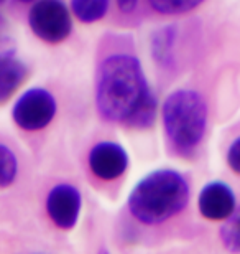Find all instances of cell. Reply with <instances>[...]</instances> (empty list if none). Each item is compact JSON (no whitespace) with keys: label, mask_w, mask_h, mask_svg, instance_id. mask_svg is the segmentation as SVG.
I'll return each mask as SVG.
<instances>
[{"label":"cell","mask_w":240,"mask_h":254,"mask_svg":"<svg viewBox=\"0 0 240 254\" xmlns=\"http://www.w3.org/2000/svg\"><path fill=\"white\" fill-rule=\"evenodd\" d=\"M137 3L139 0H117V5H119L120 12L124 13H132L137 8Z\"/></svg>","instance_id":"16"},{"label":"cell","mask_w":240,"mask_h":254,"mask_svg":"<svg viewBox=\"0 0 240 254\" xmlns=\"http://www.w3.org/2000/svg\"><path fill=\"white\" fill-rule=\"evenodd\" d=\"M176 43V27H165L155 32L151 38V55L158 64L170 68L173 64V53Z\"/></svg>","instance_id":"10"},{"label":"cell","mask_w":240,"mask_h":254,"mask_svg":"<svg viewBox=\"0 0 240 254\" xmlns=\"http://www.w3.org/2000/svg\"><path fill=\"white\" fill-rule=\"evenodd\" d=\"M110 0H71V10L83 23L99 22L109 12Z\"/></svg>","instance_id":"11"},{"label":"cell","mask_w":240,"mask_h":254,"mask_svg":"<svg viewBox=\"0 0 240 254\" xmlns=\"http://www.w3.org/2000/svg\"><path fill=\"white\" fill-rule=\"evenodd\" d=\"M204 0H148L150 7L163 15H181L197 8Z\"/></svg>","instance_id":"13"},{"label":"cell","mask_w":240,"mask_h":254,"mask_svg":"<svg viewBox=\"0 0 240 254\" xmlns=\"http://www.w3.org/2000/svg\"><path fill=\"white\" fill-rule=\"evenodd\" d=\"M81 205V193L71 184L53 187L47 198L48 216L59 230H73L79 220Z\"/></svg>","instance_id":"6"},{"label":"cell","mask_w":240,"mask_h":254,"mask_svg":"<svg viewBox=\"0 0 240 254\" xmlns=\"http://www.w3.org/2000/svg\"><path fill=\"white\" fill-rule=\"evenodd\" d=\"M0 159H2V174H0V185L2 189H8L17 179L18 160L17 155L8 149V145L0 147Z\"/></svg>","instance_id":"14"},{"label":"cell","mask_w":240,"mask_h":254,"mask_svg":"<svg viewBox=\"0 0 240 254\" xmlns=\"http://www.w3.org/2000/svg\"><path fill=\"white\" fill-rule=\"evenodd\" d=\"M191 190L180 172L160 169L144 177L129 195V210L142 225H163L188 206Z\"/></svg>","instance_id":"2"},{"label":"cell","mask_w":240,"mask_h":254,"mask_svg":"<svg viewBox=\"0 0 240 254\" xmlns=\"http://www.w3.org/2000/svg\"><path fill=\"white\" fill-rule=\"evenodd\" d=\"M227 165L234 174L240 175V137L232 142L227 150Z\"/></svg>","instance_id":"15"},{"label":"cell","mask_w":240,"mask_h":254,"mask_svg":"<svg viewBox=\"0 0 240 254\" xmlns=\"http://www.w3.org/2000/svg\"><path fill=\"white\" fill-rule=\"evenodd\" d=\"M197 205L201 215L209 221H224L236 210V193L226 182L216 180L204 185Z\"/></svg>","instance_id":"8"},{"label":"cell","mask_w":240,"mask_h":254,"mask_svg":"<svg viewBox=\"0 0 240 254\" xmlns=\"http://www.w3.org/2000/svg\"><path fill=\"white\" fill-rule=\"evenodd\" d=\"M96 106L100 118L148 129L155 124L158 101L146 81L140 60L129 53L107 57L97 71Z\"/></svg>","instance_id":"1"},{"label":"cell","mask_w":240,"mask_h":254,"mask_svg":"<svg viewBox=\"0 0 240 254\" xmlns=\"http://www.w3.org/2000/svg\"><path fill=\"white\" fill-rule=\"evenodd\" d=\"M221 240L227 251L240 253V206H237L221 226Z\"/></svg>","instance_id":"12"},{"label":"cell","mask_w":240,"mask_h":254,"mask_svg":"<svg viewBox=\"0 0 240 254\" xmlns=\"http://www.w3.org/2000/svg\"><path fill=\"white\" fill-rule=\"evenodd\" d=\"M28 74V69L13 52H3L0 57V103H7Z\"/></svg>","instance_id":"9"},{"label":"cell","mask_w":240,"mask_h":254,"mask_svg":"<svg viewBox=\"0 0 240 254\" xmlns=\"http://www.w3.org/2000/svg\"><path fill=\"white\" fill-rule=\"evenodd\" d=\"M32 32L43 42L56 45L64 42L73 30L69 10L63 0H38L28 13Z\"/></svg>","instance_id":"4"},{"label":"cell","mask_w":240,"mask_h":254,"mask_svg":"<svg viewBox=\"0 0 240 254\" xmlns=\"http://www.w3.org/2000/svg\"><path fill=\"white\" fill-rule=\"evenodd\" d=\"M129 154L117 142H99L89 152V169L99 180L112 182L125 174Z\"/></svg>","instance_id":"7"},{"label":"cell","mask_w":240,"mask_h":254,"mask_svg":"<svg viewBox=\"0 0 240 254\" xmlns=\"http://www.w3.org/2000/svg\"><path fill=\"white\" fill-rule=\"evenodd\" d=\"M18 2H23V3H27V2H33V0H18Z\"/></svg>","instance_id":"17"},{"label":"cell","mask_w":240,"mask_h":254,"mask_svg":"<svg viewBox=\"0 0 240 254\" xmlns=\"http://www.w3.org/2000/svg\"><path fill=\"white\" fill-rule=\"evenodd\" d=\"M166 139L181 157L196 154L207 129V104L197 91L176 89L161 108Z\"/></svg>","instance_id":"3"},{"label":"cell","mask_w":240,"mask_h":254,"mask_svg":"<svg viewBox=\"0 0 240 254\" xmlns=\"http://www.w3.org/2000/svg\"><path fill=\"white\" fill-rule=\"evenodd\" d=\"M56 104L54 96L45 88H32L17 99L12 109V118L20 129L35 132L42 130L54 119Z\"/></svg>","instance_id":"5"}]
</instances>
